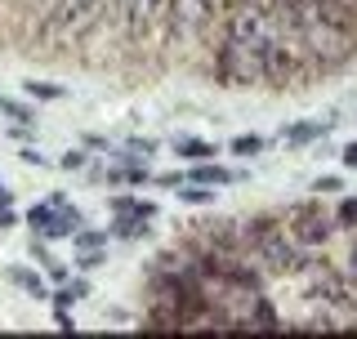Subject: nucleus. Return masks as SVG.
Segmentation results:
<instances>
[{
    "label": "nucleus",
    "instance_id": "6",
    "mask_svg": "<svg viewBox=\"0 0 357 339\" xmlns=\"http://www.w3.org/2000/svg\"><path fill=\"white\" fill-rule=\"evenodd\" d=\"M27 219H31V228H36L40 236H67V232L76 228V210H67L63 197H50L45 206L31 210Z\"/></svg>",
    "mask_w": 357,
    "mask_h": 339
},
{
    "label": "nucleus",
    "instance_id": "13",
    "mask_svg": "<svg viewBox=\"0 0 357 339\" xmlns=\"http://www.w3.org/2000/svg\"><path fill=\"white\" fill-rule=\"evenodd\" d=\"M178 152H183V156H210L215 148H210V143H201V139H183V143H178Z\"/></svg>",
    "mask_w": 357,
    "mask_h": 339
},
{
    "label": "nucleus",
    "instance_id": "9",
    "mask_svg": "<svg viewBox=\"0 0 357 339\" xmlns=\"http://www.w3.org/2000/svg\"><path fill=\"white\" fill-rule=\"evenodd\" d=\"M321 134V126L317 121H299V126H290V130H282V139L290 143V148H299V143H312Z\"/></svg>",
    "mask_w": 357,
    "mask_h": 339
},
{
    "label": "nucleus",
    "instance_id": "2",
    "mask_svg": "<svg viewBox=\"0 0 357 339\" xmlns=\"http://www.w3.org/2000/svg\"><path fill=\"white\" fill-rule=\"evenodd\" d=\"M286 232L295 236V246H326L331 232H335V214L321 210V201H304V206H295L286 214Z\"/></svg>",
    "mask_w": 357,
    "mask_h": 339
},
{
    "label": "nucleus",
    "instance_id": "17",
    "mask_svg": "<svg viewBox=\"0 0 357 339\" xmlns=\"http://www.w3.org/2000/svg\"><path fill=\"white\" fill-rule=\"evenodd\" d=\"M344 165H357V143H349V148H344Z\"/></svg>",
    "mask_w": 357,
    "mask_h": 339
},
{
    "label": "nucleus",
    "instance_id": "1",
    "mask_svg": "<svg viewBox=\"0 0 357 339\" xmlns=\"http://www.w3.org/2000/svg\"><path fill=\"white\" fill-rule=\"evenodd\" d=\"M241 232H245V246H250V250L259 255L268 268H277V273L304 264L299 250H295V236L286 232V223H277V219H250Z\"/></svg>",
    "mask_w": 357,
    "mask_h": 339
},
{
    "label": "nucleus",
    "instance_id": "7",
    "mask_svg": "<svg viewBox=\"0 0 357 339\" xmlns=\"http://www.w3.org/2000/svg\"><path fill=\"white\" fill-rule=\"evenodd\" d=\"M312 18L335 27V31H349V36L357 31V5L353 0H312Z\"/></svg>",
    "mask_w": 357,
    "mask_h": 339
},
{
    "label": "nucleus",
    "instance_id": "8",
    "mask_svg": "<svg viewBox=\"0 0 357 339\" xmlns=\"http://www.w3.org/2000/svg\"><path fill=\"white\" fill-rule=\"evenodd\" d=\"M98 0H59L50 14V27H72V22H85L89 9H94Z\"/></svg>",
    "mask_w": 357,
    "mask_h": 339
},
{
    "label": "nucleus",
    "instance_id": "12",
    "mask_svg": "<svg viewBox=\"0 0 357 339\" xmlns=\"http://www.w3.org/2000/svg\"><path fill=\"white\" fill-rule=\"evenodd\" d=\"M197 179H201V183H228V170H219V165H197Z\"/></svg>",
    "mask_w": 357,
    "mask_h": 339
},
{
    "label": "nucleus",
    "instance_id": "16",
    "mask_svg": "<svg viewBox=\"0 0 357 339\" xmlns=\"http://www.w3.org/2000/svg\"><path fill=\"white\" fill-rule=\"evenodd\" d=\"M317 192H340V179H317Z\"/></svg>",
    "mask_w": 357,
    "mask_h": 339
},
{
    "label": "nucleus",
    "instance_id": "11",
    "mask_svg": "<svg viewBox=\"0 0 357 339\" xmlns=\"http://www.w3.org/2000/svg\"><path fill=\"white\" fill-rule=\"evenodd\" d=\"M27 94H36V98H63L67 89L63 85H50V81H27Z\"/></svg>",
    "mask_w": 357,
    "mask_h": 339
},
{
    "label": "nucleus",
    "instance_id": "5",
    "mask_svg": "<svg viewBox=\"0 0 357 339\" xmlns=\"http://www.w3.org/2000/svg\"><path fill=\"white\" fill-rule=\"evenodd\" d=\"M299 76V54L290 50V45H282V40H273L264 50V67H259V81H268V85H290Z\"/></svg>",
    "mask_w": 357,
    "mask_h": 339
},
{
    "label": "nucleus",
    "instance_id": "10",
    "mask_svg": "<svg viewBox=\"0 0 357 339\" xmlns=\"http://www.w3.org/2000/svg\"><path fill=\"white\" fill-rule=\"evenodd\" d=\"M357 228V197H344L340 201V210H335V228Z\"/></svg>",
    "mask_w": 357,
    "mask_h": 339
},
{
    "label": "nucleus",
    "instance_id": "3",
    "mask_svg": "<svg viewBox=\"0 0 357 339\" xmlns=\"http://www.w3.org/2000/svg\"><path fill=\"white\" fill-rule=\"evenodd\" d=\"M228 40L232 45H250V50H268L277 36H273V22H268L264 9H255V5H241L237 14L228 18Z\"/></svg>",
    "mask_w": 357,
    "mask_h": 339
},
{
    "label": "nucleus",
    "instance_id": "4",
    "mask_svg": "<svg viewBox=\"0 0 357 339\" xmlns=\"http://www.w3.org/2000/svg\"><path fill=\"white\" fill-rule=\"evenodd\" d=\"M259 67H264V54H259V50L223 40V54H219V81H228V85H250V81H259Z\"/></svg>",
    "mask_w": 357,
    "mask_h": 339
},
{
    "label": "nucleus",
    "instance_id": "14",
    "mask_svg": "<svg viewBox=\"0 0 357 339\" xmlns=\"http://www.w3.org/2000/svg\"><path fill=\"white\" fill-rule=\"evenodd\" d=\"M0 112H5V116H14L18 126H27V116H31V112L22 107V103H9V98H0Z\"/></svg>",
    "mask_w": 357,
    "mask_h": 339
},
{
    "label": "nucleus",
    "instance_id": "15",
    "mask_svg": "<svg viewBox=\"0 0 357 339\" xmlns=\"http://www.w3.org/2000/svg\"><path fill=\"white\" fill-rule=\"evenodd\" d=\"M232 152H237V156H255V152H259V139H255V134H245V139L232 143Z\"/></svg>",
    "mask_w": 357,
    "mask_h": 339
}]
</instances>
